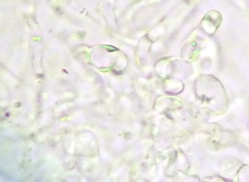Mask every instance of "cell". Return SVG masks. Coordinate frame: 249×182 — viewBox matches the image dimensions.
<instances>
[]
</instances>
